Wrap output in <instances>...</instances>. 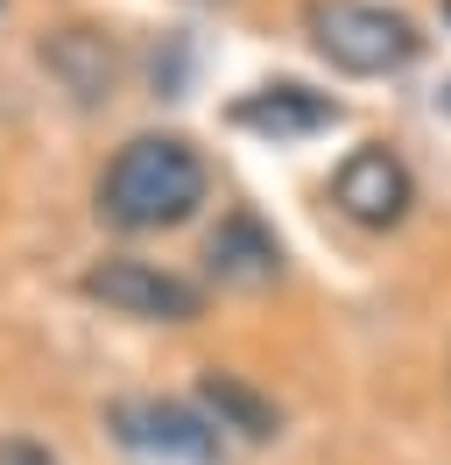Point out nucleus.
I'll return each mask as SVG.
<instances>
[{
    "mask_svg": "<svg viewBox=\"0 0 451 465\" xmlns=\"http://www.w3.org/2000/svg\"><path fill=\"white\" fill-rule=\"evenodd\" d=\"M226 120L247 127V134H261V142H304V134H317V127L338 120V99L282 78V85H261V92H247V99H233Z\"/></svg>",
    "mask_w": 451,
    "mask_h": 465,
    "instance_id": "nucleus-6",
    "label": "nucleus"
},
{
    "mask_svg": "<svg viewBox=\"0 0 451 465\" xmlns=\"http://www.w3.org/2000/svg\"><path fill=\"white\" fill-rule=\"evenodd\" d=\"M0 465H56V459L43 444H28V437H7V444H0Z\"/></svg>",
    "mask_w": 451,
    "mask_h": 465,
    "instance_id": "nucleus-10",
    "label": "nucleus"
},
{
    "mask_svg": "<svg viewBox=\"0 0 451 465\" xmlns=\"http://www.w3.org/2000/svg\"><path fill=\"white\" fill-rule=\"evenodd\" d=\"M332 204L353 219V226L388 232V226H402V219H409L416 183H409V170H402V155H395V148L366 142V148H353V155L338 163V176H332Z\"/></svg>",
    "mask_w": 451,
    "mask_h": 465,
    "instance_id": "nucleus-5",
    "label": "nucleus"
},
{
    "mask_svg": "<svg viewBox=\"0 0 451 465\" xmlns=\"http://www.w3.org/2000/svg\"><path fill=\"white\" fill-rule=\"evenodd\" d=\"M85 296L106 303L120 318H141V324H191L205 311V290L169 275L155 262H135V254H106V262L85 268Z\"/></svg>",
    "mask_w": 451,
    "mask_h": 465,
    "instance_id": "nucleus-3",
    "label": "nucleus"
},
{
    "mask_svg": "<svg viewBox=\"0 0 451 465\" xmlns=\"http://www.w3.org/2000/svg\"><path fill=\"white\" fill-rule=\"evenodd\" d=\"M310 50L346 71V78H388V71H409L423 50V35L409 15L395 7H374V0H310L304 7Z\"/></svg>",
    "mask_w": 451,
    "mask_h": 465,
    "instance_id": "nucleus-2",
    "label": "nucleus"
},
{
    "mask_svg": "<svg viewBox=\"0 0 451 465\" xmlns=\"http://www.w3.org/2000/svg\"><path fill=\"white\" fill-rule=\"evenodd\" d=\"M212 191V170L184 134H135L99 176V219L120 232L184 226Z\"/></svg>",
    "mask_w": 451,
    "mask_h": 465,
    "instance_id": "nucleus-1",
    "label": "nucleus"
},
{
    "mask_svg": "<svg viewBox=\"0 0 451 465\" xmlns=\"http://www.w3.org/2000/svg\"><path fill=\"white\" fill-rule=\"evenodd\" d=\"M445 15H451V7H445Z\"/></svg>",
    "mask_w": 451,
    "mask_h": 465,
    "instance_id": "nucleus-12",
    "label": "nucleus"
},
{
    "mask_svg": "<svg viewBox=\"0 0 451 465\" xmlns=\"http://www.w3.org/2000/svg\"><path fill=\"white\" fill-rule=\"evenodd\" d=\"M205 262H212V282H219V290H268L282 275V240L261 226L254 212H233V219L212 232Z\"/></svg>",
    "mask_w": 451,
    "mask_h": 465,
    "instance_id": "nucleus-7",
    "label": "nucleus"
},
{
    "mask_svg": "<svg viewBox=\"0 0 451 465\" xmlns=\"http://www.w3.org/2000/svg\"><path fill=\"white\" fill-rule=\"evenodd\" d=\"M113 437L141 451V459L163 465H212L219 459V430L212 416L191 402H163V395H135V402H113Z\"/></svg>",
    "mask_w": 451,
    "mask_h": 465,
    "instance_id": "nucleus-4",
    "label": "nucleus"
},
{
    "mask_svg": "<svg viewBox=\"0 0 451 465\" xmlns=\"http://www.w3.org/2000/svg\"><path fill=\"white\" fill-rule=\"evenodd\" d=\"M43 57L64 71V85L78 92V99H99V92H113V50H106L92 29H64L56 43H43Z\"/></svg>",
    "mask_w": 451,
    "mask_h": 465,
    "instance_id": "nucleus-9",
    "label": "nucleus"
},
{
    "mask_svg": "<svg viewBox=\"0 0 451 465\" xmlns=\"http://www.w3.org/2000/svg\"><path fill=\"white\" fill-rule=\"evenodd\" d=\"M197 402H205V416H212L219 430H240V437H254V444H268V437H276V402H261L247 381L205 374V381H197Z\"/></svg>",
    "mask_w": 451,
    "mask_h": 465,
    "instance_id": "nucleus-8",
    "label": "nucleus"
},
{
    "mask_svg": "<svg viewBox=\"0 0 451 465\" xmlns=\"http://www.w3.org/2000/svg\"><path fill=\"white\" fill-rule=\"evenodd\" d=\"M437 106H445V114H451V85H445V92H437Z\"/></svg>",
    "mask_w": 451,
    "mask_h": 465,
    "instance_id": "nucleus-11",
    "label": "nucleus"
}]
</instances>
